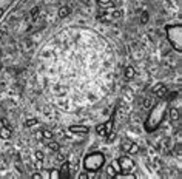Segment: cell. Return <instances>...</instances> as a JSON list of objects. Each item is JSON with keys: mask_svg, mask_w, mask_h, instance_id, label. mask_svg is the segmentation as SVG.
<instances>
[{"mask_svg": "<svg viewBox=\"0 0 182 179\" xmlns=\"http://www.w3.org/2000/svg\"><path fill=\"white\" fill-rule=\"evenodd\" d=\"M105 164V156L101 151H94V153H90L88 156H85L84 159V165L87 172H97L99 168H102V165Z\"/></svg>", "mask_w": 182, "mask_h": 179, "instance_id": "6da1fadb", "label": "cell"}, {"mask_svg": "<svg viewBox=\"0 0 182 179\" xmlns=\"http://www.w3.org/2000/svg\"><path fill=\"white\" fill-rule=\"evenodd\" d=\"M119 161V165H121V172L122 173H130L131 170H133V161L128 158V156H122L121 159H117Z\"/></svg>", "mask_w": 182, "mask_h": 179, "instance_id": "7a4b0ae2", "label": "cell"}, {"mask_svg": "<svg viewBox=\"0 0 182 179\" xmlns=\"http://www.w3.org/2000/svg\"><path fill=\"white\" fill-rule=\"evenodd\" d=\"M153 93L156 94L158 97H165L168 94V90H167L165 85H156V87L153 88Z\"/></svg>", "mask_w": 182, "mask_h": 179, "instance_id": "3957f363", "label": "cell"}, {"mask_svg": "<svg viewBox=\"0 0 182 179\" xmlns=\"http://www.w3.org/2000/svg\"><path fill=\"white\" fill-rule=\"evenodd\" d=\"M70 131L71 133H77V134H87L90 131V128L84 127V125H73V127H70Z\"/></svg>", "mask_w": 182, "mask_h": 179, "instance_id": "277c9868", "label": "cell"}, {"mask_svg": "<svg viewBox=\"0 0 182 179\" xmlns=\"http://www.w3.org/2000/svg\"><path fill=\"white\" fill-rule=\"evenodd\" d=\"M60 176H65V178L70 176V164L65 162V161H63V164L60 167Z\"/></svg>", "mask_w": 182, "mask_h": 179, "instance_id": "5b68a950", "label": "cell"}, {"mask_svg": "<svg viewBox=\"0 0 182 179\" xmlns=\"http://www.w3.org/2000/svg\"><path fill=\"white\" fill-rule=\"evenodd\" d=\"M11 127H5V128H0V138L3 139H10L11 138Z\"/></svg>", "mask_w": 182, "mask_h": 179, "instance_id": "8992f818", "label": "cell"}, {"mask_svg": "<svg viewBox=\"0 0 182 179\" xmlns=\"http://www.w3.org/2000/svg\"><path fill=\"white\" fill-rule=\"evenodd\" d=\"M133 145H134V144H133L131 141H124V142H122V145H121V148L125 151V153H130V150L133 148Z\"/></svg>", "mask_w": 182, "mask_h": 179, "instance_id": "52a82bcc", "label": "cell"}, {"mask_svg": "<svg viewBox=\"0 0 182 179\" xmlns=\"http://www.w3.org/2000/svg\"><path fill=\"white\" fill-rule=\"evenodd\" d=\"M70 13H71V10H70V6H62L60 10H59V17H68L70 16Z\"/></svg>", "mask_w": 182, "mask_h": 179, "instance_id": "ba28073f", "label": "cell"}, {"mask_svg": "<svg viewBox=\"0 0 182 179\" xmlns=\"http://www.w3.org/2000/svg\"><path fill=\"white\" fill-rule=\"evenodd\" d=\"M134 74H136V71H134L133 67H127L125 68V79H133Z\"/></svg>", "mask_w": 182, "mask_h": 179, "instance_id": "9c48e42d", "label": "cell"}, {"mask_svg": "<svg viewBox=\"0 0 182 179\" xmlns=\"http://www.w3.org/2000/svg\"><path fill=\"white\" fill-rule=\"evenodd\" d=\"M96 131H97V134H101V136H107V130H105V125H104V124L97 125V127H96Z\"/></svg>", "mask_w": 182, "mask_h": 179, "instance_id": "30bf717a", "label": "cell"}, {"mask_svg": "<svg viewBox=\"0 0 182 179\" xmlns=\"http://www.w3.org/2000/svg\"><path fill=\"white\" fill-rule=\"evenodd\" d=\"M170 118H171L173 121H178V119H179V110H178V108H171V110H170Z\"/></svg>", "mask_w": 182, "mask_h": 179, "instance_id": "8fae6325", "label": "cell"}, {"mask_svg": "<svg viewBox=\"0 0 182 179\" xmlns=\"http://www.w3.org/2000/svg\"><path fill=\"white\" fill-rule=\"evenodd\" d=\"M111 167L116 170V173L117 175H121L122 172H121V165H119V161H113V162H111Z\"/></svg>", "mask_w": 182, "mask_h": 179, "instance_id": "7c38bea8", "label": "cell"}, {"mask_svg": "<svg viewBox=\"0 0 182 179\" xmlns=\"http://www.w3.org/2000/svg\"><path fill=\"white\" fill-rule=\"evenodd\" d=\"M153 99H151V97H147V99H145L144 101V108H151V107H153Z\"/></svg>", "mask_w": 182, "mask_h": 179, "instance_id": "4fadbf2b", "label": "cell"}, {"mask_svg": "<svg viewBox=\"0 0 182 179\" xmlns=\"http://www.w3.org/2000/svg\"><path fill=\"white\" fill-rule=\"evenodd\" d=\"M48 147H50L51 151H59V150H60V145L57 144V142H50V145H48Z\"/></svg>", "mask_w": 182, "mask_h": 179, "instance_id": "5bb4252c", "label": "cell"}, {"mask_svg": "<svg viewBox=\"0 0 182 179\" xmlns=\"http://www.w3.org/2000/svg\"><path fill=\"white\" fill-rule=\"evenodd\" d=\"M50 176H51L53 179L60 178V170H50Z\"/></svg>", "mask_w": 182, "mask_h": 179, "instance_id": "9a60e30c", "label": "cell"}, {"mask_svg": "<svg viewBox=\"0 0 182 179\" xmlns=\"http://www.w3.org/2000/svg\"><path fill=\"white\" fill-rule=\"evenodd\" d=\"M107 173H108V176H111V178H116V176H117V173H116V170H114V168H113L111 165H110V167L107 168Z\"/></svg>", "mask_w": 182, "mask_h": 179, "instance_id": "2e32d148", "label": "cell"}, {"mask_svg": "<svg viewBox=\"0 0 182 179\" xmlns=\"http://www.w3.org/2000/svg\"><path fill=\"white\" fill-rule=\"evenodd\" d=\"M36 124H37V119H28L25 122V127H34Z\"/></svg>", "mask_w": 182, "mask_h": 179, "instance_id": "e0dca14e", "label": "cell"}, {"mask_svg": "<svg viewBox=\"0 0 182 179\" xmlns=\"http://www.w3.org/2000/svg\"><path fill=\"white\" fill-rule=\"evenodd\" d=\"M147 22H148V13H142V16H141V23L145 25Z\"/></svg>", "mask_w": 182, "mask_h": 179, "instance_id": "ac0fdd59", "label": "cell"}, {"mask_svg": "<svg viewBox=\"0 0 182 179\" xmlns=\"http://www.w3.org/2000/svg\"><path fill=\"white\" fill-rule=\"evenodd\" d=\"M42 134H43V138H45V139H51V138H53V133H51L50 130H43Z\"/></svg>", "mask_w": 182, "mask_h": 179, "instance_id": "d6986e66", "label": "cell"}, {"mask_svg": "<svg viewBox=\"0 0 182 179\" xmlns=\"http://www.w3.org/2000/svg\"><path fill=\"white\" fill-rule=\"evenodd\" d=\"M101 20H104V22H110V20H113V17L110 16V14H104V16H101L99 17Z\"/></svg>", "mask_w": 182, "mask_h": 179, "instance_id": "ffe728a7", "label": "cell"}, {"mask_svg": "<svg viewBox=\"0 0 182 179\" xmlns=\"http://www.w3.org/2000/svg\"><path fill=\"white\" fill-rule=\"evenodd\" d=\"M57 161H59V162L67 161V155H65V153H59V155H57Z\"/></svg>", "mask_w": 182, "mask_h": 179, "instance_id": "44dd1931", "label": "cell"}, {"mask_svg": "<svg viewBox=\"0 0 182 179\" xmlns=\"http://www.w3.org/2000/svg\"><path fill=\"white\" fill-rule=\"evenodd\" d=\"M121 16H122V13H121V11H114V13L111 14V17H113V19H119Z\"/></svg>", "mask_w": 182, "mask_h": 179, "instance_id": "7402d4cb", "label": "cell"}, {"mask_svg": "<svg viewBox=\"0 0 182 179\" xmlns=\"http://www.w3.org/2000/svg\"><path fill=\"white\" fill-rule=\"evenodd\" d=\"M101 6H102V8H113L114 5H113L111 2H107V3H101Z\"/></svg>", "mask_w": 182, "mask_h": 179, "instance_id": "603a6c76", "label": "cell"}, {"mask_svg": "<svg viewBox=\"0 0 182 179\" xmlns=\"http://www.w3.org/2000/svg\"><path fill=\"white\" fill-rule=\"evenodd\" d=\"M34 167L40 170V168H42V159H39V161H37V162H36V164H34Z\"/></svg>", "mask_w": 182, "mask_h": 179, "instance_id": "cb8c5ba5", "label": "cell"}, {"mask_svg": "<svg viewBox=\"0 0 182 179\" xmlns=\"http://www.w3.org/2000/svg\"><path fill=\"white\" fill-rule=\"evenodd\" d=\"M37 13H39V6H34L33 10H31V14H33V16H36Z\"/></svg>", "mask_w": 182, "mask_h": 179, "instance_id": "d4e9b609", "label": "cell"}, {"mask_svg": "<svg viewBox=\"0 0 182 179\" xmlns=\"http://www.w3.org/2000/svg\"><path fill=\"white\" fill-rule=\"evenodd\" d=\"M31 178H33V179H40V178H42V173H40V172H39V173H34Z\"/></svg>", "mask_w": 182, "mask_h": 179, "instance_id": "484cf974", "label": "cell"}, {"mask_svg": "<svg viewBox=\"0 0 182 179\" xmlns=\"http://www.w3.org/2000/svg\"><path fill=\"white\" fill-rule=\"evenodd\" d=\"M36 158H37V159H43V153H42V151H37V153H36Z\"/></svg>", "mask_w": 182, "mask_h": 179, "instance_id": "4316f807", "label": "cell"}, {"mask_svg": "<svg viewBox=\"0 0 182 179\" xmlns=\"http://www.w3.org/2000/svg\"><path fill=\"white\" fill-rule=\"evenodd\" d=\"M36 138H37V139H43V134H42V131H37V133H36Z\"/></svg>", "mask_w": 182, "mask_h": 179, "instance_id": "83f0119b", "label": "cell"}, {"mask_svg": "<svg viewBox=\"0 0 182 179\" xmlns=\"http://www.w3.org/2000/svg\"><path fill=\"white\" fill-rule=\"evenodd\" d=\"M87 176H88V173H87V172H84V173H80V175H79V178H80V179H85Z\"/></svg>", "mask_w": 182, "mask_h": 179, "instance_id": "f1b7e54d", "label": "cell"}, {"mask_svg": "<svg viewBox=\"0 0 182 179\" xmlns=\"http://www.w3.org/2000/svg\"><path fill=\"white\" fill-rule=\"evenodd\" d=\"M2 125H5V127H11V125L8 124V121H6V119H2Z\"/></svg>", "mask_w": 182, "mask_h": 179, "instance_id": "f546056e", "label": "cell"}, {"mask_svg": "<svg viewBox=\"0 0 182 179\" xmlns=\"http://www.w3.org/2000/svg\"><path fill=\"white\" fill-rule=\"evenodd\" d=\"M2 36H3V31H2V30H0V39H2Z\"/></svg>", "mask_w": 182, "mask_h": 179, "instance_id": "4dcf8cb0", "label": "cell"}, {"mask_svg": "<svg viewBox=\"0 0 182 179\" xmlns=\"http://www.w3.org/2000/svg\"><path fill=\"white\" fill-rule=\"evenodd\" d=\"M3 16V10H0V17H2Z\"/></svg>", "mask_w": 182, "mask_h": 179, "instance_id": "1f68e13d", "label": "cell"}]
</instances>
